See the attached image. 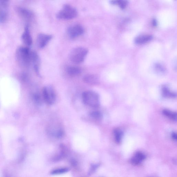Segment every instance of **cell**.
Segmentation results:
<instances>
[{
    "instance_id": "cell-20",
    "label": "cell",
    "mask_w": 177,
    "mask_h": 177,
    "mask_svg": "<svg viewBox=\"0 0 177 177\" xmlns=\"http://www.w3.org/2000/svg\"><path fill=\"white\" fill-rule=\"evenodd\" d=\"M113 4H117L122 9H124L127 6L128 2L126 1H111Z\"/></svg>"
},
{
    "instance_id": "cell-14",
    "label": "cell",
    "mask_w": 177,
    "mask_h": 177,
    "mask_svg": "<svg viewBox=\"0 0 177 177\" xmlns=\"http://www.w3.org/2000/svg\"><path fill=\"white\" fill-rule=\"evenodd\" d=\"M18 11L21 16L24 19H30L32 17V14L30 10L23 8H20Z\"/></svg>"
},
{
    "instance_id": "cell-2",
    "label": "cell",
    "mask_w": 177,
    "mask_h": 177,
    "mask_svg": "<svg viewBox=\"0 0 177 177\" xmlns=\"http://www.w3.org/2000/svg\"><path fill=\"white\" fill-rule=\"evenodd\" d=\"M31 52L29 48L20 47L16 50V56L19 63L23 67H27L31 62Z\"/></svg>"
},
{
    "instance_id": "cell-18",
    "label": "cell",
    "mask_w": 177,
    "mask_h": 177,
    "mask_svg": "<svg viewBox=\"0 0 177 177\" xmlns=\"http://www.w3.org/2000/svg\"><path fill=\"white\" fill-rule=\"evenodd\" d=\"M154 69L157 73L160 74H163L165 73V69L164 67L160 63H156L155 64Z\"/></svg>"
},
{
    "instance_id": "cell-7",
    "label": "cell",
    "mask_w": 177,
    "mask_h": 177,
    "mask_svg": "<svg viewBox=\"0 0 177 177\" xmlns=\"http://www.w3.org/2000/svg\"><path fill=\"white\" fill-rule=\"evenodd\" d=\"M84 30L82 26L75 24L70 26L67 28V32L69 36L72 38H75L81 35L84 33Z\"/></svg>"
},
{
    "instance_id": "cell-19",
    "label": "cell",
    "mask_w": 177,
    "mask_h": 177,
    "mask_svg": "<svg viewBox=\"0 0 177 177\" xmlns=\"http://www.w3.org/2000/svg\"><path fill=\"white\" fill-rule=\"evenodd\" d=\"M69 171V169L67 168H58L52 171L51 174L53 175H58L66 173Z\"/></svg>"
},
{
    "instance_id": "cell-5",
    "label": "cell",
    "mask_w": 177,
    "mask_h": 177,
    "mask_svg": "<svg viewBox=\"0 0 177 177\" xmlns=\"http://www.w3.org/2000/svg\"><path fill=\"white\" fill-rule=\"evenodd\" d=\"M42 96L44 102L49 105H53L56 100V95L53 88L51 86L43 88Z\"/></svg>"
},
{
    "instance_id": "cell-9",
    "label": "cell",
    "mask_w": 177,
    "mask_h": 177,
    "mask_svg": "<svg viewBox=\"0 0 177 177\" xmlns=\"http://www.w3.org/2000/svg\"><path fill=\"white\" fill-rule=\"evenodd\" d=\"M22 39L23 42L26 45L30 46L32 44V38L30 34L29 27L27 26L25 27V31L22 36Z\"/></svg>"
},
{
    "instance_id": "cell-12",
    "label": "cell",
    "mask_w": 177,
    "mask_h": 177,
    "mask_svg": "<svg viewBox=\"0 0 177 177\" xmlns=\"http://www.w3.org/2000/svg\"><path fill=\"white\" fill-rule=\"evenodd\" d=\"M83 80L87 84L95 85L98 81V78L95 75L88 74L85 75L83 78Z\"/></svg>"
},
{
    "instance_id": "cell-22",
    "label": "cell",
    "mask_w": 177,
    "mask_h": 177,
    "mask_svg": "<svg viewBox=\"0 0 177 177\" xmlns=\"http://www.w3.org/2000/svg\"><path fill=\"white\" fill-rule=\"evenodd\" d=\"M163 95L166 97H173L175 94L170 92L167 88H164L163 89Z\"/></svg>"
},
{
    "instance_id": "cell-8",
    "label": "cell",
    "mask_w": 177,
    "mask_h": 177,
    "mask_svg": "<svg viewBox=\"0 0 177 177\" xmlns=\"http://www.w3.org/2000/svg\"><path fill=\"white\" fill-rule=\"evenodd\" d=\"M52 38L50 35L41 33L38 36L37 39V44L38 47L42 49L45 47L49 42Z\"/></svg>"
},
{
    "instance_id": "cell-4",
    "label": "cell",
    "mask_w": 177,
    "mask_h": 177,
    "mask_svg": "<svg viewBox=\"0 0 177 177\" xmlns=\"http://www.w3.org/2000/svg\"><path fill=\"white\" fill-rule=\"evenodd\" d=\"M88 52V49L83 47H77L72 49L69 58L73 63L79 64L84 62Z\"/></svg>"
},
{
    "instance_id": "cell-13",
    "label": "cell",
    "mask_w": 177,
    "mask_h": 177,
    "mask_svg": "<svg viewBox=\"0 0 177 177\" xmlns=\"http://www.w3.org/2000/svg\"><path fill=\"white\" fill-rule=\"evenodd\" d=\"M67 73L71 76H77L81 73V69L80 67L75 66H71L67 67Z\"/></svg>"
},
{
    "instance_id": "cell-21",
    "label": "cell",
    "mask_w": 177,
    "mask_h": 177,
    "mask_svg": "<svg viewBox=\"0 0 177 177\" xmlns=\"http://www.w3.org/2000/svg\"><path fill=\"white\" fill-rule=\"evenodd\" d=\"M34 99L36 103H37L38 105H40L42 103L43 99L42 98L39 94L35 93L34 95Z\"/></svg>"
},
{
    "instance_id": "cell-16",
    "label": "cell",
    "mask_w": 177,
    "mask_h": 177,
    "mask_svg": "<svg viewBox=\"0 0 177 177\" xmlns=\"http://www.w3.org/2000/svg\"><path fill=\"white\" fill-rule=\"evenodd\" d=\"M114 138L116 142L119 143L121 142L122 137L123 136V132L121 129H116L114 132Z\"/></svg>"
},
{
    "instance_id": "cell-23",
    "label": "cell",
    "mask_w": 177,
    "mask_h": 177,
    "mask_svg": "<svg viewBox=\"0 0 177 177\" xmlns=\"http://www.w3.org/2000/svg\"><path fill=\"white\" fill-rule=\"evenodd\" d=\"M172 137L173 140H175V141H176L177 135L175 132H173L172 135Z\"/></svg>"
},
{
    "instance_id": "cell-17",
    "label": "cell",
    "mask_w": 177,
    "mask_h": 177,
    "mask_svg": "<svg viewBox=\"0 0 177 177\" xmlns=\"http://www.w3.org/2000/svg\"><path fill=\"white\" fill-rule=\"evenodd\" d=\"M163 113L168 118L174 121H176L177 114L176 113L166 109V110L163 111Z\"/></svg>"
},
{
    "instance_id": "cell-1",
    "label": "cell",
    "mask_w": 177,
    "mask_h": 177,
    "mask_svg": "<svg viewBox=\"0 0 177 177\" xmlns=\"http://www.w3.org/2000/svg\"><path fill=\"white\" fill-rule=\"evenodd\" d=\"M82 99L84 103L91 107L98 108L100 106L99 96L94 91H85L82 93Z\"/></svg>"
},
{
    "instance_id": "cell-15",
    "label": "cell",
    "mask_w": 177,
    "mask_h": 177,
    "mask_svg": "<svg viewBox=\"0 0 177 177\" xmlns=\"http://www.w3.org/2000/svg\"><path fill=\"white\" fill-rule=\"evenodd\" d=\"M89 116L91 118L96 121H100L103 118L102 113L98 111H93L90 112Z\"/></svg>"
},
{
    "instance_id": "cell-3",
    "label": "cell",
    "mask_w": 177,
    "mask_h": 177,
    "mask_svg": "<svg viewBox=\"0 0 177 177\" xmlns=\"http://www.w3.org/2000/svg\"><path fill=\"white\" fill-rule=\"evenodd\" d=\"M77 9L69 4H65L57 13L56 17L60 20H69L74 19L78 15Z\"/></svg>"
},
{
    "instance_id": "cell-11",
    "label": "cell",
    "mask_w": 177,
    "mask_h": 177,
    "mask_svg": "<svg viewBox=\"0 0 177 177\" xmlns=\"http://www.w3.org/2000/svg\"><path fill=\"white\" fill-rule=\"evenodd\" d=\"M145 156L141 152H137L131 159V162L134 165H138L145 160Z\"/></svg>"
},
{
    "instance_id": "cell-10",
    "label": "cell",
    "mask_w": 177,
    "mask_h": 177,
    "mask_svg": "<svg viewBox=\"0 0 177 177\" xmlns=\"http://www.w3.org/2000/svg\"><path fill=\"white\" fill-rule=\"evenodd\" d=\"M153 38V36L150 35H142L137 36L135 39V42L137 44H143L149 42Z\"/></svg>"
},
{
    "instance_id": "cell-24",
    "label": "cell",
    "mask_w": 177,
    "mask_h": 177,
    "mask_svg": "<svg viewBox=\"0 0 177 177\" xmlns=\"http://www.w3.org/2000/svg\"><path fill=\"white\" fill-rule=\"evenodd\" d=\"M153 24V26H156L157 25V22L155 19H154L152 22Z\"/></svg>"
},
{
    "instance_id": "cell-6",
    "label": "cell",
    "mask_w": 177,
    "mask_h": 177,
    "mask_svg": "<svg viewBox=\"0 0 177 177\" xmlns=\"http://www.w3.org/2000/svg\"><path fill=\"white\" fill-rule=\"evenodd\" d=\"M9 1L6 0L0 1V23L6 22L8 19Z\"/></svg>"
}]
</instances>
